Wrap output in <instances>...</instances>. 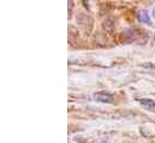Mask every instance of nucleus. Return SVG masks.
Listing matches in <instances>:
<instances>
[{
    "label": "nucleus",
    "instance_id": "obj_5",
    "mask_svg": "<svg viewBox=\"0 0 155 143\" xmlns=\"http://www.w3.org/2000/svg\"><path fill=\"white\" fill-rule=\"evenodd\" d=\"M102 28H104L106 32H111V30L113 29V22H112L111 19H106V21L104 22V24H102Z\"/></svg>",
    "mask_w": 155,
    "mask_h": 143
},
{
    "label": "nucleus",
    "instance_id": "obj_8",
    "mask_svg": "<svg viewBox=\"0 0 155 143\" xmlns=\"http://www.w3.org/2000/svg\"><path fill=\"white\" fill-rule=\"evenodd\" d=\"M124 143H127V142H124Z\"/></svg>",
    "mask_w": 155,
    "mask_h": 143
},
{
    "label": "nucleus",
    "instance_id": "obj_2",
    "mask_svg": "<svg viewBox=\"0 0 155 143\" xmlns=\"http://www.w3.org/2000/svg\"><path fill=\"white\" fill-rule=\"evenodd\" d=\"M94 99L96 101H100V102H105V104H112L114 101V96L107 91H99V93H95L94 94Z\"/></svg>",
    "mask_w": 155,
    "mask_h": 143
},
{
    "label": "nucleus",
    "instance_id": "obj_3",
    "mask_svg": "<svg viewBox=\"0 0 155 143\" xmlns=\"http://www.w3.org/2000/svg\"><path fill=\"white\" fill-rule=\"evenodd\" d=\"M138 102H140L144 108H147L148 111L155 112V101L154 100H150V99H140Z\"/></svg>",
    "mask_w": 155,
    "mask_h": 143
},
{
    "label": "nucleus",
    "instance_id": "obj_7",
    "mask_svg": "<svg viewBox=\"0 0 155 143\" xmlns=\"http://www.w3.org/2000/svg\"><path fill=\"white\" fill-rule=\"evenodd\" d=\"M153 17H154V18H155V10H154V11H153Z\"/></svg>",
    "mask_w": 155,
    "mask_h": 143
},
{
    "label": "nucleus",
    "instance_id": "obj_4",
    "mask_svg": "<svg viewBox=\"0 0 155 143\" xmlns=\"http://www.w3.org/2000/svg\"><path fill=\"white\" fill-rule=\"evenodd\" d=\"M138 17H140V21H141V22H143V23H148V24H150V19H149V15H148V12H147V11H144V10H141V11L138 12Z\"/></svg>",
    "mask_w": 155,
    "mask_h": 143
},
{
    "label": "nucleus",
    "instance_id": "obj_1",
    "mask_svg": "<svg viewBox=\"0 0 155 143\" xmlns=\"http://www.w3.org/2000/svg\"><path fill=\"white\" fill-rule=\"evenodd\" d=\"M140 37V34L136 30H132V29H127V30H124L120 35V38L123 42H134L135 40H137Z\"/></svg>",
    "mask_w": 155,
    "mask_h": 143
},
{
    "label": "nucleus",
    "instance_id": "obj_6",
    "mask_svg": "<svg viewBox=\"0 0 155 143\" xmlns=\"http://www.w3.org/2000/svg\"><path fill=\"white\" fill-rule=\"evenodd\" d=\"M142 66H144V68H152V70H155V65L150 64V63H147V64H142Z\"/></svg>",
    "mask_w": 155,
    "mask_h": 143
}]
</instances>
